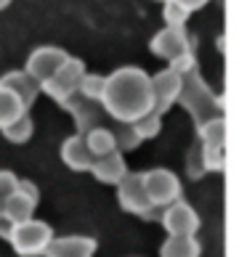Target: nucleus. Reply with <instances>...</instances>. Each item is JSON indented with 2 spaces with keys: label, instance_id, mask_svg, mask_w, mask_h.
Returning a JSON list of instances; mask_svg holds the SVG:
<instances>
[{
  "label": "nucleus",
  "instance_id": "6e6552de",
  "mask_svg": "<svg viewBox=\"0 0 247 257\" xmlns=\"http://www.w3.org/2000/svg\"><path fill=\"white\" fill-rule=\"evenodd\" d=\"M61 106L74 117V127H77L80 136H85V133L93 130V127H99L104 114H107L101 106V101H91V98H83V96H69Z\"/></svg>",
  "mask_w": 247,
  "mask_h": 257
},
{
  "label": "nucleus",
  "instance_id": "aec40b11",
  "mask_svg": "<svg viewBox=\"0 0 247 257\" xmlns=\"http://www.w3.org/2000/svg\"><path fill=\"white\" fill-rule=\"evenodd\" d=\"M199 141L202 144H215V146H223V141H226V122L221 117H215V119H205L202 125H199Z\"/></svg>",
  "mask_w": 247,
  "mask_h": 257
},
{
  "label": "nucleus",
  "instance_id": "39448f33",
  "mask_svg": "<svg viewBox=\"0 0 247 257\" xmlns=\"http://www.w3.org/2000/svg\"><path fill=\"white\" fill-rule=\"evenodd\" d=\"M141 180H144V191L154 209H162L170 202L181 199V180L170 170H162V167L149 170V173H141Z\"/></svg>",
  "mask_w": 247,
  "mask_h": 257
},
{
  "label": "nucleus",
  "instance_id": "4468645a",
  "mask_svg": "<svg viewBox=\"0 0 247 257\" xmlns=\"http://www.w3.org/2000/svg\"><path fill=\"white\" fill-rule=\"evenodd\" d=\"M151 51H154L157 56H162V59H168V61H173L176 56L189 51L186 35L181 30H176V27H168V30H162L154 40H151Z\"/></svg>",
  "mask_w": 247,
  "mask_h": 257
},
{
  "label": "nucleus",
  "instance_id": "f8f14e48",
  "mask_svg": "<svg viewBox=\"0 0 247 257\" xmlns=\"http://www.w3.org/2000/svg\"><path fill=\"white\" fill-rule=\"evenodd\" d=\"M91 173L96 180L107 186H117L122 178L128 173V165H125V157L122 151H112V154H104V157H96L91 165Z\"/></svg>",
  "mask_w": 247,
  "mask_h": 257
},
{
  "label": "nucleus",
  "instance_id": "cd10ccee",
  "mask_svg": "<svg viewBox=\"0 0 247 257\" xmlns=\"http://www.w3.org/2000/svg\"><path fill=\"white\" fill-rule=\"evenodd\" d=\"M173 3H178V6H184L186 11H192V8H199L205 3V0H173Z\"/></svg>",
  "mask_w": 247,
  "mask_h": 257
},
{
  "label": "nucleus",
  "instance_id": "20e7f679",
  "mask_svg": "<svg viewBox=\"0 0 247 257\" xmlns=\"http://www.w3.org/2000/svg\"><path fill=\"white\" fill-rule=\"evenodd\" d=\"M83 74H85V66H83L80 59H66L59 69H56L48 80H43L37 88H43V93L51 96L53 101L64 103L69 96L77 93V85L83 80Z\"/></svg>",
  "mask_w": 247,
  "mask_h": 257
},
{
  "label": "nucleus",
  "instance_id": "a211bd4d",
  "mask_svg": "<svg viewBox=\"0 0 247 257\" xmlns=\"http://www.w3.org/2000/svg\"><path fill=\"white\" fill-rule=\"evenodd\" d=\"M24 111H30L24 106V101L16 96L14 90H8L0 85V127H6V125H11L14 119H19Z\"/></svg>",
  "mask_w": 247,
  "mask_h": 257
},
{
  "label": "nucleus",
  "instance_id": "9d476101",
  "mask_svg": "<svg viewBox=\"0 0 247 257\" xmlns=\"http://www.w3.org/2000/svg\"><path fill=\"white\" fill-rule=\"evenodd\" d=\"M66 59H69V56H66L61 48H37V51L30 56V61H27V69H24V72L30 74L37 85H40L43 80H48Z\"/></svg>",
  "mask_w": 247,
  "mask_h": 257
},
{
  "label": "nucleus",
  "instance_id": "393cba45",
  "mask_svg": "<svg viewBox=\"0 0 247 257\" xmlns=\"http://www.w3.org/2000/svg\"><path fill=\"white\" fill-rule=\"evenodd\" d=\"M186 16H189V11H186L184 6L173 3V0H168V3H165V19H168V24H170V27L181 30L184 22H186Z\"/></svg>",
  "mask_w": 247,
  "mask_h": 257
},
{
  "label": "nucleus",
  "instance_id": "1a4fd4ad",
  "mask_svg": "<svg viewBox=\"0 0 247 257\" xmlns=\"http://www.w3.org/2000/svg\"><path fill=\"white\" fill-rule=\"evenodd\" d=\"M181 90H184V80H181V74H176L173 69L159 72L157 77H151V96H154L151 111L165 114L170 106H173V101L181 96Z\"/></svg>",
  "mask_w": 247,
  "mask_h": 257
},
{
  "label": "nucleus",
  "instance_id": "bb28decb",
  "mask_svg": "<svg viewBox=\"0 0 247 257\" xmlns=\"http://www.w3.org/2000/svg\"><path fill=\"white\" fill-rule=\"evenodd\" d=\"M205 173V167H202V157H199V146L189 154V175L192 178H199Z\"/></svg>",
  "mask_w": 247,
  "mask_h": 257
},
{
  "label": "nucleus",
  "instance_id": "c85d7f7f",
  "mask_svg": "<svg viewBox=\"0 0 247 257\" xmlns=\"http://www.w3.org/2000/svg\"><path fill=\"white\" fill-rule=\"evenodd\" d=\"M8 3H11V0H0V8H6Z\"/></svg>",
  "mask_w": 247,
  "mask_h": 257
},
{
  "label": "nucleus",
  "instance_id": "f3484780",
  "mask_svg": "<svg viewBox=\"0 0 247 257\" xmlns=\"http://www.w3.org/2000/svg\"><path fill=\"white\" fill-rule=\"evenodd\" d=\"M83 141H85V146H88V151L93 154V159H96V157H104V154H112V151H117L115 130H109V127H104V125L88 130V133L83 136Z\"/></svg>",
  "mask_w": 247,
  "mask_h": 257
},
{
  "label": "nucleus",
  "instance_id": "7ed1b4c3",
  "mask_svg": "<svg viewBox=\"0 0 247 257\" xmlns=\"http://www.w3.org/2000/svg\"><path fill=\"white\" fill-rule=\"evenodd\" d=\"M37 202H40L37 186L32 183V180H19L16 191L0 202V220H6L8 225L30 220V217H35Z\"/></svg>",
  "mask_w": 247,
  "mask_h": 257
},
{
  "label": "nucleus",
  "instance_id": "4be33fe9",
  "mask_svg": "<svg viewBox=\"0 0 247 257\" xmlns=\"http://www.w3.org/2000/svg\"><path fill=\"white\" fill-rule=\"evenodd\" d=\"M199 157H202L205 173H221V167H223V146L202 144L199 146Z\"/></svg>",
  "mask_w": 247,
  "mask_h": 257
},
{
  "label": "nucleus",
  "instance_id": "0eeeda50",
  "mask_svg": "<svg viewBox=\"0 0 247 257\" xmlns=\"http://www.w3.org/2000/svg\"><path fill=\"white\" fill-rule=\"evenodd\" d=\"M159 223L168 231V236H194L199 231V215L197 209L184 202V199H176L170 202L162 215H159Z\"/></svg>",
  "mask_w": 247,
  "mask_h": 257
},
{
  "label": "nucleus",
  "instance_id": "dca6fc26",
  "mask_svg": "<svg viewBox=\"0 0 247 257\" xmlns=\"http://www.w3.org/2000/svg\"><path fill=\"white\" fill-rule=\"evenodd\" d=\"M202 246H199L197 236H168L165 244L159 246V257H199Z\"/></svg>",
  "mask_w": 247,
  "mask_h": 257
},
{
  "label": "nucleus",
  "instance_id": "5701e85b",
  "mask_svg": "<svg viewBox=\"0 0 247 257\" xmlns=\"http://www.w3.org/2000/svg\"><path fill=\"white\" fill-rule=\"evenodd\" d=\"M133 125H136V130H138L141 141H146V138H154L157 133H159V127H162V114H157V111H149V114H144L141 119H136V122H133Z\"/></svg>",
  "mask_w": 247,
  "mask_h": 257
},
{
  "label": "nucleus",
  "instance_id": "f03ea898",
  "mask_svg": "<svg viewBox=\"0 0 247 257\" xmlns=\"http://www.w3.org/2000/svg\"><path fill=\"white\" fill-rule=\"evenodd\" d=\"M8 239V244L14 246V252L19 257H37L45 254L48 244L53 241V228L45 220H37V217H30L24 223H14L0 231Z\"/></svg>",
  "mask_w": 247,
  "mask_h": 257
},
{
  "label": "nucleus",
  "instance_id": "f257e3e1",
  "mask_svg": "<svg viewBox=\"0 0 247 257\" xmlns=\"http://www.w3.org/2000/svg\"><path fill=\"white\" fill-rule=\"evenodd\" d=\"M101 106L109 117L120 122H136L154 106L151 96V77L141 69H117L115 74L104 77V90H101Z\"/></svg>",
  "mask_w": 247,
  "mask_h": 257
},
{
  "label": "nucleus",
  "instance_id": "6ab92c4d",
  "mask_svg": "<svg viewBox=\"0 0 247 257\" xmlns=\"http://www.w3.org/2000/svg\"><path fill=\"white\" fill-rule=\"evenodd\" d=\"M0 130H3V138L11 141V144H27V141L32 138V133H35V122L30 117V111H24L19 119H14L11 125H6Z\"/></svg>",
  "mask_w": 247,
  "mask_h": 257
},
{
  "label": "nucleus",
  "instance_id": "a878e982",
  "mask_svg": "<svg viewBox=\"0 0 247 257\" xmlns=\"http://www.w3.org/2000/svg\"><path fill=\"white\" fill-rule=\"evenodd\" d=\"M16 188H19V178L11 170H0V202H3L6 196H11Z\"/></svg>",
  "mask_w": 247,
  "mask_h": 257
},
{
  "label": "nucleus",
  "instance_id": "423d86ee",
  "mask_svg": "<svg viewBox=\"0 0 247 257\" xmlns=\"http://www.w3.org/2000/svg\"><path fill=\"white\" fill-rule=\"evenodd\" d=\"M117 202L120 207L125 209L130 215H138V217H146L151 220V212H154V207H151L149 196L144 191V180H141V173H125V178L117 183Z\"/></svg>",
  "mask_w": 247,
  "mask_h": 257
},
{
  "label": "nucleus",
  "instance_id": "2eb2a0df",
  "mask_svg": "<svg viewBox=\"0 0 247 257\" xmlns=\"http://www.w3.org/2000/svg\"><path fill=\"white\" fill-rule=\"evenodd\" d=\"M0 85H3V88H8V90H14L16 96L24 101L27 109H30L32 103H35V98H37V82H35L27 72H8L6 77L0 80Z\"/></svg>",
  "mask_w": 247,
  "mask_h": 257
},
{
  "label": "nucleus",
  "instance_id": "412c9836",
  "mask_svg": "<svg viewBox=\"0 0 247 257\" xmlns=\"http://www.w3.org/2000/svg\"><path fill=\"white\" fill-rule=\"evenodd\" d=\"M115 144H117V151H133L141 146V136L133 122H120V127L115 130Z\"/></svg>",
  "mask_w": 247,
  "mask_h": 257
},
{
  "label": "nucleus",
  "instance_id": "9b49d317",
  "mask_svg": "<svg viewBox=\"0 0 247 257\" xmlns=\"http://www.w3.org/2000/svg\"><path fill=\"white\" fill-rule=\"evenodd\" d=\"M93 252H96V239L91 236H64V239L53 236L45 257H93Z\"/></svg>",
  "mask_w": 247,
  "mask_h": 257
},
{
  "label": "nucleus",
  "instance_id": "b1692460",
  "mask_svg": "<svg viewBox=\"0 0 247 257\" xmlns=\"http://www.w3.org/2000/svg\"><path fill=\"white\" fill-rule=\"evenodd\" d=\"M101 90H104V77H99V74H83V80L77 85V93H80L83 98L99 101L101 98Z\"/></svg>",
  "mask_w": 247,
  "mask_h": 257
},
{
  "label": "nucleus",
  "instance_id": "ddd939ff",
  "mask_svg": "<svg viewBox=\"0 0 247 257\" xmlns=\"http://www.w3.org/2000/svg\"><path fill=\"white\" fill-rule=\"evenodd\" d=\"M61 159L64 165L74 170V173H85V170H91L93 165V154L88 151V146H85V141L80 133H74V136H69L61 144Z\"/></svg>",
  "mask_w": 247,
  "mask_h": 257
}]
</instances>
